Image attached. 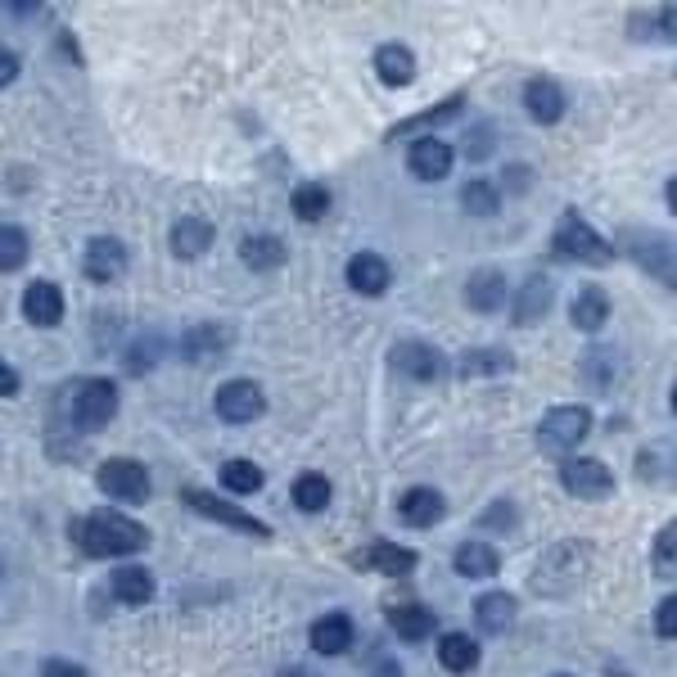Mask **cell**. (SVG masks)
<instances>
[{"mask_svg":"<svg viewBox=\"0 0 677 677\" xmlns=\"http://www.w3.org/2000/svg\"><path fill=\"white\" fill-rule=\"evenodd\" d=\"M73 537H78V547H82L87 556H100V560L145 552V542H150L145 524H135V519H127V515H118V511H95V515L78 519V524H73Z\"/></svg>","mask_w":677,"mask_h":677,"instance_id":"6da1fadb","label":"cell"},{"mask_svg":"<svg viewBox=\"0 0 677 677\" xmlns=\"http://www.w3.org/2000/svg\"><path fill=\"white\" fill-rule=\"evenodd\" d=\"M587 434H592V412H587L583 402L552 406V412L537 421V452H547V456H574V447Z\"/></svg>","mask_w":677,"mask_h":677,"instance_id":"7a4b0ae2","label":"cell"},{"mask_svg":"<svg viewBox=\"0 0 677 677\" xmlns=\"http://www.w3.org/2000/svg\"><path fill=\"white\" fill-rule=\"evenodd\" d=\"M552 244H556L565 257L587 262V266H609V262H615V249H609V240H600V235H596L578 213H565V218H560Z\"/></svg>","mask_w":677,"mask_h":677,"instance_id":"3957f363","label":"cell"},{"mask_svg":"<svg viewBox=\"0 0 677 677\" xmlns=\"http://www.w3.org/2000/svg\"><path fill=\"white\" fill-rule=\"evenodd\" d=\"M95 484L113 502H145L150 497V469L141 461H131V456H109L95 469Z\"/></svg>","mask_w":677,"mask_h":677,"instance_id":"277c9868","label":"cell"},{"mask_svg":"<svg viewBox=\"0 0 677 677\" xmlns=\"http://www.w3.org/2000/svg\"><path fill=\"white\" fill-rule=\"evenodd\" d=\"M560 484L578 502H605L609 493H615V474H609V465H600L596 456H565Z\"/></svg>","mask_w":677,"mask_h":677,"instance_id":"5b68a950","label":"cell"},{"mask_svg":"<svg viewBox=\"0 0 677 677\" xmlns=\"http://www.w3.org/2000/svg\"><path fill=\"white\" fill-rule=\"evenodd\" d=\"M118 416V384L109 380H87L78 393H73V425L78 430H104L109 421Z\"/></svg>","mask_w":677,"mask_h":677,"instance_id":"8992f818","label":"cell"},{"mask_svg":"<svg viewBox=\"0 0 677 677\" xmlns=\"http://www.w3.org/2000/svg\"><path fill=\"white\" fill-rule=\"evenodd\" d=\"M185 506H190L194 515H203V519H218V524H226V528H240V533H253V537H271V528H266L262 519H253L244 506L222 502V497L203 493V488H185Z\"/></svg>","mask_w":677,"mask_h":677,"instance_id":"52a82bcc","label":"cell"},{"mask_svg":"<svg viewBox=\"0 0 677 677\" xmlns=\"http://www.w3.org/2000/svg\"><path fill=\"white\" fill-rule=\"evenodd\" d=\"M266 412V397H262V388L253 384V380H226L222 388H218V416L226 421V425H249V421H257Z\"/></svg>","mask_w":677,"mask_h":677,"instance_id":"ba28073f","label":"cell"},{"mask_svg":"<svg viewBox=\"0 0 677 677\" xmlns=\"http://www.w3.org/2000/svg\"><path fill=\"white\" fill-rule=\"evenodd\" d=\"M82 271H87V281L95 285H113L122 271H127V244L113 240V235H95L82 253Z\"/></svg>","mask_w":677,"mask_h":677,"instance_id":"9c48e42d","label":"cell"},{"mask_svg":"<svg viewBox=\"0 0 677 677\" xmlns=\"http://www.w3.org/2000/svg\"><path fill=\"white\" fill-rule=\"evenodd\" d=\"M393 357V371H402L406 380H438L443 375V353L434 344H421V338H402V344L388 353Z\"/></svg>","mask_w":677,"mask_h":677,"instance_id":"30bf717a","label":"cell"},{"mask_svg":"<svg viewBox=\"0 0 677 677\" xmlns=\"http://www.w3.org/2000/svg\"><path fill=\"white\" fill-rule=\"evenodd\" d=\"M344 276H348V290H353V294L380 299V294L393 285V266H388L380 253H357V257H348Z\"/></svg>","mask_w":677,"mask_h":677,"instance_id":"8fae6325","label":"cell"},{"mask_svg":"<svg viewBox=\"0 0 677 677\" xmlns=\"http://www.w3.org/2000/svg\"><path fill=\"white\" fill-rule=\"evenodd\" d=\"M357 569H371V574H388V578H402V574H412L416 569V552L412 547H397V542H371L366 552L353 556Z\"/></svg>","mask_w":677,"mask_h":677,"instance_id":"7c38bea8","label":"cell"},{"mask_svg":"<svg viewBox=\"0 0 677 677\" xmlns=\"http://www.w3.org/2000/svg\"><path fill=\"white\" fill-rule=\"evenodd\" d=\"M443 515H447V502L438 488H406L397 502V519L406 528H434Z\"/></svg>","mask_w":677,"mask_h":677,"instance_id":"4fadbf2b","label":"cell"},{"mask_svg":"<svg viewBox=\"0 0 677 677\" xmlns=\"http://www.w3.org/2000/svg\"><path fill=\"white\" fill-rule=\"evenodd\" d=\"M375 78H380L384 87H393V91L412 87V82H416V54L406 50L402 41H384V46L375 50Z\"/></svg>","mask_w":677,"mask_h":677,"instance_id":"5bb4252c","label":"cell"},{"mask_svg":"<svg viewBox=\"0 0 677 677\" xmlns=\"http://www.w3.org/2000/svg\"><path fill=\"white\" fill-rule=\"evenodd\" d=\"M63 290L54 285V281H32L28 290H23V316L32 321V325H41V330H50V325H59L63 321Z\"/></svg>","mask_w":677,"mask_h":677,"instance_id":"9a60e30c","label":"cell"},{"mask_svg":"<svg viewBox=\"0 0 677 677\" xmlns=\"http://www.w3.org/2000/svg\"><path fill=\"white\" fill-rule=\"evenodd\" d=\"M565 91L552 82V78H533V82H524V109H528V118L533 122H542V127H552V122H560L565 118Z\"/></svg>","mask_w":677,"mask_h":677,"instance_id":"2e32d148","label":"cell"},{"mask_svg":"<svg viewBox=\"0 0 677 677\" xmlns=\"http://www.w3.org/2000/svg\"><path fill=\"white\" fill-rule=\"evenodd\" d=\"M406 168H412V176H421V181H443L452 172V145L438 141V135H421V141L412 145V154H406Z\"/></svg>","mask_w":677,"mask_h":677,"instance_id":"e0dca14e","label":"cell"},{"mask_svg":"<svg viewBox=\"0 0 677 677\" xmlns=\"http://www.w3.org/2000/svg\"><path fill=\"white\" fill-rule=\"evenodd\" d=\"M465 303L474 312H502V303H506V276H502L497 266H479L465 281Z\"/></svg>","mask_w":677,"mask_h":677,"instance_id":"ac0fdd59","label":"cell"},{"mask_svg":"<svg viewBox=\"0 0 677 677\" xmlns=\"http://www.w3.org/2000/svg\"><path fill=\"white\" fill-rule=\"evenodd\" d=\"M515 596L511 592H484L479 600H474V624H479V633L488 637H502L511 624H515Z\"/></svg>","mask_w":677,"mask_h":677,"instance_id":"d6986e66","label":"cell"},{"mask_svg":"<svg viewBox=\"0 0 677 677\" xmlns=\"http://www.w3.org/2000/svg\"><path fill=\"white\" fill-rule=\"evenodd\" d=\"M307 637H312V650L316 655H344L353 646V619L344 615V609H334V615H321L312 624Z\"/></svg>","mask_w":677,"mask_h":677,"instance_id":"ffe728a7","label":"cell"},{"mask_svg":"<svg viewBox=\"0 0 677 677\" xmlns=\"http://www.w3.org/2000/svg\"><path fill=\"white\" fill-rule=\"evenodd\" d=\"M226 348H231V330L226 325H194L181 338V353L190 362H222Z\"/></svg>","mask_w":677,"mask_h":677,"instance_id":"44dd1931","label":"cell"},{"mask_svg":"<svg viewBox=\"0 0 677 677\" xmlns=\"http://www.w3.org/2000/svg\"><path fill=\"white\" fill-rule=\"evenodd\" d=\"M452 565H456L461 578H493L502 569V556H497L493 542H461Z\"/></svg>","mask_w":677,"mask_h":677,"instance_id":"7402d4cb","label":"cell"},{"mask_svg":"<svg viewBox=\"0 0 677 677\" xmlns=\"http://www.w3.org/2000/svg\"><path fill=\"white\" fill-rule=\"evenodd\" d=\"M168 244H172V253H176V257L194 262V257H203V253L213 249V226L203 222V218H181V222L172 226Z\"/></svg>","mask_w":677,"mask_h":677,"instance_id":"603a6c76","label":"cell"},{"mask_svg":"<svg viewBox=\"0 0 677 677\" xmlns=\"http://www.w3.org/2000/svg\"><path fill=\"white\" fill-rule=\"evenodd\" d=\"M109 587H113V596H118L122 605H135V609L154 600V574L141 569V565H122V569H113Z\"/></svg>","mask_w":677,"mask_h":677,"instance_id":"cb8c5ba5","label":"cell"},{"mask_svg":"<svg viewBox=\"0 0 677 677\" xmlns=\"http://www.w3.org/2000/svg\"><path fill=\"white\" fill-rule=\"evenodd\" d=\"M569 321L578 325V330H587V334H596L605 321H609V294L600 290V285H583L578 294H574V307H569Z\"/></svg>","mask_w":677,"mask_h":677,"instance_id":"d4e9b609","label":"cell"},{"mask_svg":"<svg viewBox=\"0 0 677 677\" xmlns=\"http://www.w3.org/2000/svg\"><path fill=\"white\" fill-rule=\"evenodd\" d=\"M434 609L430 605H393L388 609V628L402 637V641H425L434 633Z\"/></svg>","mask_w":677,"mask_h":677,"instance_id":"484cf974","label":"cell"},{"mask_svg":"<svg viewBox=\"0 0 677 677\" xmlns=\"http://www.w3.org/2000/svg\"><path fill=\"white\" fill-rule=\"evenodd\" d=\"M624 240H628V244H641V249H633V257H637L641 266H650L664 285L673 281V249H668V240H664V235H641V231H628Z\"/></svg>","mask_w":677,"mask_h":677,"instance_id":"4316f807","label":"cell"},{"mask_svg":"<svg viewBox=\"0 0 677 677\" xmlns=\"http://www.w3.org/2000/svg\"><path fill=\"white\" fill-rule=\"evenodd\" d=\"M438 664L447 673H469V668H479V641L465 637V633H443L438 641Z\"/></svg>","mask_w":677,"mask_h":677,"instance_id":"83f0119b","label":"cell"},{"mask_svg":"<svg viewBox=\"0 0 677 677\" xmlns=\"http://www.w3.org/2000/svg\"><path fill=\"white\" fill-rule=\"evenodd\" d=\"M240 257L249 271H276V266H285V244L276 235H249L240 244Z\"/></svg>","mask_w":677,"mask_h":677,"instance_id":"f1b7e54d","label":"cell"},{"mask_svg":"<svg viewBox=\"0 0 677 677\" xmlns=\"http://www.w3.org/2000/svg\"><path fill=\"white\" fill-rule=\"evenodd\" d=\"M547 307H552V281H542V276L524 281L519 299H515V325H533L537 316H547Z\"/></svg>","mask_w":677,"mask_h":677,"instance_id":"f546056e","label":"cell"},{"mask_svg":"<svg viewBox=\"0 0 677 677\" xmlns=\"http://www.w3.org/2000/svg\"><path fill=\"white\" fill-rule=\"evenodd\" d=\"M218 479H222V488L231 493V497H253L266 479H262V469L253 465V461H244V456H235V461H226L222 465V474H218Z\"/></svg>","mask_w":677,"mask_h":677,"instance_id":"4dcf8cb0","label":"cell"},{"mask_svg":"<svg viewBox=\"0 0 677 677\" xmlns=\"http://www.w3.org/2000/svg\"><path fill=\"white\" fill-rule=\"evenodd\" d=\"M461 209L474 213V218H493V213L502 209V190H497L488 176H474V181H465V190H461Z\"/></svg>","mask_w":677,"mask_h":677,"instance_id":"1f68e13d","label":"cell"},{"mask_svg":"<svg viewBox=\"0 0 677 677\" xmlns=\"http://www.w3.org/2000/svg\"><path fill=\"white\" fill-rule=\"evenodd\" d=\"M294 506L303 515H321L330 506V479L325 474H299L294 479Z\"/></svg>","mask_w":677,"mask_h":677,"instance_id":"d6a6232c","label":"cell"},{"mask_svg":"<svg viewBox=\"0 0 677 677\" xmlns=\"http://www.w3.org/2000/svg\"><path fill=\"white\" fill-rule=\"evenodd\" d=\"M290 209H294V218H299V222H321V218L330 213V190H325L321 181H307V185H299V190H294Z\"/></svg>","mask_w":677,"mask_h":677,"instance_id":"836d02e7","label":"cell"},{"mask_svg":"<svg viewBox=\"0 0 677 677\" xmlns=\"http://www.w3.org/2000/svg\"><path fill=\"white\" fill-rule=\"evenodd\" d=\"M511 371V353L502 348H474L461 357V375H502Z\"/></svg>","mask_w":677,"mask_h":677,"instance_id":"e575fe53","label":"cell"},{"mask_svg":"<svg viewBox=\"0 0 677 677\" xmlns=\"http://www.w3.org/2000/svg\"><path fill=\"white\" fill-rule=\"evenodd\" d=\"M28 253H32V244L19 226H0V271H19L28 262Z\"/></svg>","mask_w":677,"mask_h":677,"instance_id":"d590c367","label":"cell"},{"mask_svg":"<svg viewBox=\"0 0 677 677\" xmlns=\"http://www.w3.org/2000/svg\"><path fill=\"white\" fill-rule=\"evenodd\" d=\"M461 104H465V95H447L438 109H430V113H416V118L397 122V127L388 131V141H393V135H402V131H416V127H434V122H447V118H456V113H461Z\"/></svg>","mask_w":677,"mask_h":677,"instance_id":"8d00e7d4","label":"cell"},{"mask_svg":"<svg viewBox=\"0 0 677 677\" xmlns=\"http://www.w3.org/2000/svg\"><path fill=\"white\" fill-rule=\"evenodd\" d=\"M655 569H659V578H673V524L659 528V537H655Z\"/></svg>","mask_w":677,"mask_h":677,"instance_id":"74e56055","label":"cell"},{"mask_svg":"<svg viewBox=\"0 0 677 677\" xmlns=\"http://www.w3.org/2000/svg\"><path fill=\"white\" fill-rule=\"evenodd\" d=\"M655 633H659L664 641H673V633H677V600H673V596H664L659 609H655Z\"/></svg>","mask_w":677,"mask_h":677,"instance_id":"f35d334b","label":"cell"},{"mask_svg":"<svg viewBox=\"0 0 677 677\" xmlns=\"http://www.w3.org/2000/svg\"><path fill=\"white\" fill-rule=\"evenodd\" d=\"M41 677H87L82 664H68V659H46L41 664Z\"/></svg>","mask_w":677,"mask_h":677,"instance_id":"ab89813d","label":"cell"},{"mask_svg":"<svg viewBox=\"0 0 677 677\" xmlns=\"http://www.w3.org/2000/svg\"><path fill=\"white\" fill-rule=\"evenodd\" d=\"M19 68H23V63H19V54L0 46V87H10V82L19 78Z\"/></svg>","mask_w":677,"mask_h":677,"instance_id":"60d3db41","label":"cell"},{"mask_svg":"<svg viewBox=\"0 0 677 677\" xmlns=\"http://www.w3.org/2000/svg\"><path fill=\"white\" fill-rule=\"evenodd\" d=\"M14 393H19V371L0 357V397H14Z\"/></svg>","mask_w":677,"mask_h":677,"instance_id":"b9f144b4","label":"cell"},{"mask_svg":"<svg viewBox=\"0 0 677 677\" xmlns=\"http://www.w3.org/2000/svg\"><path fill=\"white\" fill-rule=\"evenodd\" d=\"M511 185L524 190V185H528V172H524V168H511Z\"/></svg>","mask_w":677,"mask_h":677,"instance_id":"7bdbcfd3","label":"cell"},{"mask_svg":"<svg viewBox=\"0 0 677 677\" xmlns=\"http://www.w3.org/2000/svg\"><path fill=\"white\" fill-rule=\"evenodd\" d=\"M285 677H307V673H303V668H294V673H285Z\"/></svg>","mask_w":677,"mask_h":677,"instance_id":"ee69618b","label":"cell"},{"mask_svg":"<svg viewBox=\"0 0 677 677\" xmlns=\"http://www.w3.org/2000/svg\"><path fill=\"white\" fill-rule=\"evenodd\" d=\"M560 677H565V673H560Z\"/></svg>","mask_w":677,"mask_h":677,"instance_id":"f6af8a7d","label":"cell"}]
</instances>
